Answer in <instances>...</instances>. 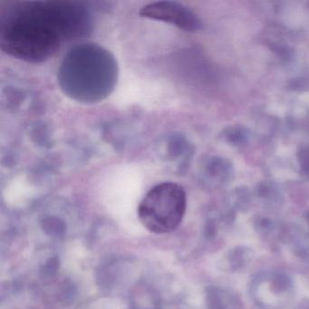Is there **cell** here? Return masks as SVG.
Returning <instances> with one entry per match:
<instances>
[{
  "mask_svg": "<svg viewBox=\"0 0 309 309\" xmlns=\"http://www.w3.org/2000/svg\"><path fill=\"white\" fill-rule=\"evenodd\" d=\"M142 18L173 25L187 32H196L201 28L197 15L179 2L157 1L143 7L139 11Z\"/></svg>",
  "mask_w": 309,
  "mask_h": 309,
  "instance_id": "obj_4",
  "label": "cell"
},
{
  "mask_svg": "<svg viewBox=\"0 0 309 309\" xmlns=\"http://www.w3.org/2000/svg\"><path fill=\"white\" fill-rule=\"evenodd\" d=\"M117 75V64L111 53L96 45H81L64 58L58 82L72 99L96 103L114 90Z\"/></svg>",
  "mask_w": 309,
  "mask_h": 309,
  "instance_id": "obj_2",
  "label": "cell"
},
{
  "mask_svg": "<svg viewBox=\"0 0 309 309\" xmlns=\"http://www.w3.org/2000/svg\"><path fill=\"white\" fill-rule=\"evenodd\" d=\"M91 30L90 13L81 3L25 2L2 22L0 48L19 60L42 63L56 56L65 40L86 37Z\"/></svg>",
  "mask_w": 309,
  "mask_h": 309,
  "instance_id": "obj_1",
  "label": "cell"
},
{
  "mask_svg": "<svg viewBox=\"0 0 309 309\" xmlns=\"http://www.w3.org/2000/svg\"><path fill=\"white\" fill-rule=\"evenodd\" d=\"M186 205L185 190L181 185L162 182L149 190L140 202L139 219L151 232L170 233L181 223Z\"/></svg>",
  "mask_w": 309,
  "mask_h": 309,
  "instance_id": "obj_3",
  "label": "cell"
}]
</instances>
